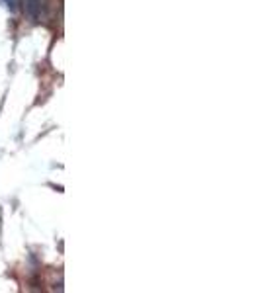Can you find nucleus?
I'll list each match as a JSON object with an SVG mask.
<instances>
[{
	"label": "nucleus",
	"instance_id": "f257e3e1",
	"mask_svg": "<svg viewBox=\"0 0 260 293\" xmlns=\"http://www.w3.org/2000/svg\"><path fill=\"white\" fill-rule=\"evenodd\" d=\"M39 10H41L39 0H26V12L29 18H39Z\"/></svg>",
	"mask_w": 260,
	"mask_h": 293
}]
</instances>
